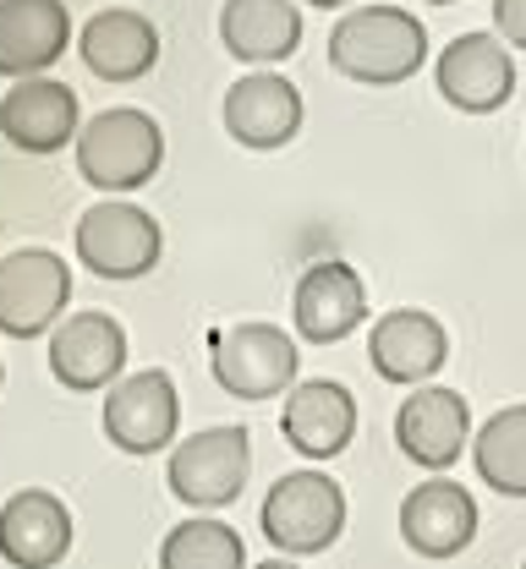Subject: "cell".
I'll list each match as a JSON object with an SVG mask.
<instances>
[{"label":"cell","instance_id":"obj_1","mask_svg":"<svg viewBox=\"0 0 526 569\" xmlns=\"http://www.w3.org/2000/svg\"><path fill=\"white\" fill-rule=\"evenodd\" d=\"M423 61H428V33L400 6H357L329 33V67L368 88L406 82L411 71H423Z\"/></svg>","mask_w":526,"mask_h":569},{"label":"cell","instance_id":"obj_2","mask_svg":"<svg viewBox=\"0 0 526 569\" xmlns=\"http://www.w3.org/2000/svg\"><path fill=\"white\" fill-rule=\"evenodd\" d=\"M165 164V132L143 110H99L77 127V170L99 192H138Z\"/></svg>","mask_w":526,"mask_h":569},{"label":"cell","instance_id":"obj_3","mask_svg":"<svg viewBox=\"0 0 526 569\" xmlns=\"http://www.w3.org/2000/svg\"><path fill=\"white\" fill-rule=\"evenodd\" d=\"M258 526L264 537L291 553V559H307V553H324L340 542L346 531V493L335 477L324 471H291L280 477L269 493H264V509H258Z\"/></svg>","mask_w":526,"mask_h":569},{"label":"cell","instance_id":"obj_4","mask_svg":"<svg viewBox=\"0 0 526 569\" xmlns=\"http://www.w3.org/2000/svg\"><path fill=\"white\" fill-rule=\"evenodd\" d=\"M247 471H252L247 427H204V432L176 443L165 482H170V493L181 503H192V509H226V503L241 498Z\"/></svg>","mask_w":526,"mask_h":569},{"label":"cell","instance_id":"obj_5","mask_svg":"<svg viewBox=\"0 0 526 569\" xmlns=\"http://www.w3.org/2000/svg\"><path fill=\"white\" fill-rule=\"evenodd\" d=\"M165 252L159 219L132 203H93L77 219V258L99 280H143Z\"/></svg>","mask_w":526,"mask_h":569},{"label":"cell","instance_id":"obj_6","mask_svg":"<svg viewBox=\"0 0 526 569\" xmlns=\"http://www.w3.org/2000/svg\"><path fill=\"white\" fill-rule=\"evenodd\" d=\"M72 301V269L44 252L22 247L0 258V335L6 340H39Z\"/></svg>","mask_w":526,"mask_h":569},{"label":"cell","instance_id":"obj_7","mask_svg":"<svg viewBox=\"0 0 526 569\" xmlns=\"http://www.w3.org/2000/svg\"><path fill=\"white\" fill-rule=\"evenodd\" d=\"M297 340L275 323H236L215 340V378L236 400H275L297 389Z\"/></svg>","mask_w":526,"mask_h":569},{"label":"cell","instance_id":"obj_8","mask_svg":"<svg viewBox=\"0 0 526 569\" xmlns=\"http://www.w3.org/2000/svg\"><path fill=\"white\" fill-rule=\"evenodd\" d=\"M181 427V400L170 372L143 367L132 378H116L105 395V438L127 455H159L165 443H176Z\"/></svg>","mask_w":526,"mask_h":569},{"label":"cell","instance_id":"obj_9","mask_svg":"<svg viewBox=\"0 0 526 569\" xmlns=\"http://www.w3.org/2000/svg\"><path fill=\"white\" fill-rule=\"evenodd\" d=\"M466 438H472V411L455 389L423 383L395 411V443L423 471H450L460 460V449H466Z\"/></svg>","mask_w":526,"mask_h":569},{"label":"cell","instance_id":"obj_10","mask_svg":"<svg viewBox=\"0 0 526 569\" xmlns=\"http://www.w3.org/2000/svg\"><path fill=\"white\" fill-rule=\"evenodd\" d=\"M439 93L466 116H494L516 93V61L488 33H460L439 50Z\"/></svg>","mask_w":526,"mask_h":569},{"label":"cell","instance_id":"obj_11","mask_svg":"<svg viewBox=\"0 0 526 569\" xmlns=\"http://www.w3.org/2000/svg\"><path fill=\"white\" fill-rule=\"evenodd\" d=\"M127 367V329L110 312H72L50 335V372L77 395L110 389Z\"/></svg>","mask_w":526,"mask_h":569},{"label":"cell","instance_id":"obj_12","mask_svg":"<svg viewBox=\"0 0 526 569\" xmlns=\"http://www.w3.org/2000/svg\"><path fill=\"white\" fill-rule=\"evenodd\" d=\"M226 132L241 148H286L301 132V93L280 71H247L226 93Z\"/></svg>","mask_w":526,"mask_h":569},{"label":"cell","instance_id":"obj_13","mask_svg":"<svg viewBox=\"0 0 526 569\" xmlns=\"http://www.w3.org/2000/svg\"><path fill=\"white\" fill-rule=\"evenodd\" d=\"M400 537L423 559H455L477 537V503H472V493L460 482L434 477V482L406 493V503H400Z\"/></svg>","mask_w":526,"mask_h":569},{"label":"cell","instance_id":"obj_14","mask_svg":"<svg viewBox=\"0 0 526 569\" xmlns=\"http://www.w3.org/2000/svg\"><path fill=\"white\" fill-rule=\"evenodd\" d=\"M0 138L22 153H56L77 142V93L56 77H28L0 93Z\"/></svg>","mask_w":526,"mask_h":569},{"label":"cell","instance_id":"obj_15","mask_svg":"<svg viewBox=\"0 0 526 569\" xmlns=\"http://www.w3.org/2000/svg\"><path fill=\"white\" fill-rule=\"evenodd\" d=\"M72 548V515L44 488H22L0 503V559L17 569H50Z\"/></svg>","mask_w":526,"mask_h":569},{"label":"cell","instance_id":"obj_16","mask_svg":"<svg viewBox=\"0 0 526 569\" xmlns=\"http://www.w3.org/2000/svg\"><path fill=\"white\" fill-rule=\"evenodd\" d=\"M297 335L307 346H335L346 340L363 318H368V290H363V274L351 263H312L297 280Z\"/></svg>","mask_w":526,"mask_h":569},{"label":"cell","instance_id":"obj_17","mask_svg":"<svg viewBox=\"0 0 526 569\" xmlns=\"http://www.w3.org/2000/svg\"><path fill=\"white\" fill-rule=\"evenodd\" d=\"M72 17L61 0H0V77H39L67 56Z\"/></svg>","mask_w":526,"mask_h":569},{"label":"cell","instance_id":"obj_18","mask_svg":"<svg viewBox=\"0 0 526 569\" xmlns=\"http://www.w3.org/2000/svg\"><path fill=\"white\" fill-rule=\"evenodd\" d=\"M280 427H286V443L297 455H307V460H335L351 443V432H357V400L335 378H307V383H297L286 395Z\"/></svg>","mask_w":526,"mask_h":569},{"label":"cell","instance_id":"obj_19","mask_svg":"<svg viewBox=\"0 0 526 569\" xmlns=\"http://www.w3.org/2000/svg\"><path fill=\"white\" fill-rule=\"evenodd\" d=\"M368 356H374L378 378H389V383H428L450 361V335L434 312L400 307V312H384L374 323Z\"/></svg>","mask_w":526,"mask_h":569},{"label":"cell","instance_id":"obj_20","mask_svg":"<svg viewBox=\"0 0 526 569\" xmlns=\"http://www.w3.org/2000/svg\"><path fill=\"white\" fill-rule=\"evenodd\" d=\"M220 44L236 61L269 71L301 50V6L291 0H226L220 6Z\"/></svg>","mask_w":526,"mask_h":569},{"label":"cell","instance_id":"obj_21","mask_svg":"<svg viewBox=\"0 0 526 569\" xmlns=\"http://www.w3.org/2000/svg\"><path fill=\"white\" fill-rule=\"evenodd\" d=\"M82 67L105 82H132L159 61V33L143 11H127V6H110V11H93L82 22Z\"/></svg>","mask_w":526,"mask_h":569},{"label":"cell","instance_id":"obj_22","mask_svg":"<svg viewBox=\"0 0 526 569\" xmlns=\"http://www.w3.org/2000/svg\"><path fill=\"white\" fill-rule=\"evenodd\" d=\"M472 460H477L483 488L526 498V406H505L499 417H488L472 443Z\"/></svg>","mask_w":526,"mask_h":569},{"label":"cell","instance_id":"obj_23","mask_svg":"<svg viewBox=\"0 0 526 569\" xmlns=\"http://www.w3.org/2000/svg\"><path fill=\"white\" fill-rule=\"evenodd\" d=\"M159 569H247V548L226 520H181L159 542Z\"/></svg>","mask_w":526,"mask_h":569},{"label":"cell","instance_id":"obj_24","mask_svg":"<svg viewBox=\"0 0 526 569\" xmlns=\"http://www.w3.org/2000/svg\"><path fill=\"white\" fill-rule=\"evenodd\" d=\"M494 28H499L516 50H526V0H494Z\"/></svg>","mask_w":526,"mask_h":569},{"label":"cell","instance_id":"obj_25","mask_svg":"<svg viewBox=\"0 0 526 569\" xmlns=\"http://www.w3.org/2000/svg\"><path fill=\"white\" fill-rule=\"evenodd\" d=\"M258 569H297L291 559H269V565H258Z\"/></svg>","mask_w":526,"mask_h":569},{"label":"cell","instance_id":"obj_26","mask_svg":"<svg viewBox=\"0 0 526 569\" xmlns=\"http://www.w3.org/2000/svg\"><path fill=\"white\" fill-rule=\"evenodd\" d=\"M307 6H324L329 11V6H351V0H307Z\"/></svg>","mask_w":526,"mask_h":569},{"label":"cell","instance_id":"obj_27","mask_svg":"<svg viewBox=\"0 0 526 569\" xmlns=\"http://www.w3.org/2000/svg\"><path fill=\"white\" fill-rule=\"evenodd\" d=\"M428 6H455V0H428Z\"/></svg>","mask_w":526,"mask_h":569},{"label":"cell","instance_id":"obj_28","mask_svg":"<svg viewBox=\"0 0 526 569\" xmlns=\"http://www.w3.org/2000/svg\"><path fill=\"white\" fill-rule=\"evenodd\" d=\"M0 383H6V367H0Z\"/></svg>","mask_w":526,"mask_h":569}]
</instances>
